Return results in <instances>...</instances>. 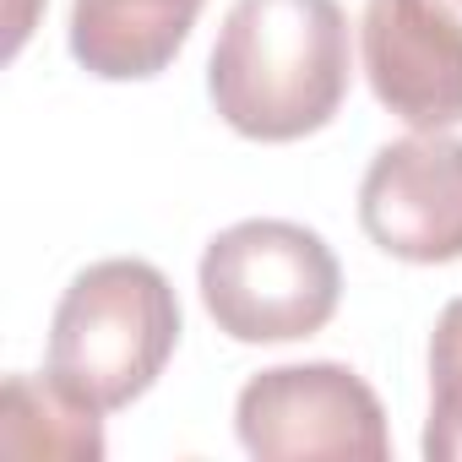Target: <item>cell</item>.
<instances>
[{
    "label": "cell",
    "mask_w": 462,
    "mask_h": 462,
    "mask_svg": "<svg viewBox=\"0 0 462 462\" xmlns=\"http://www.w3.org/2000/svg\"><path fill=\"white\" fill-rule=\"evenodd\" d=\"M196 289L223 337L300 343L337 316L343 267L316 228L289 217H245L207 240Z\"/></svg>",
    "instance_id": "obj_3"
},
{
    "label": "cell",
    "mask_w": 462,
    "mask_h": 462,
    "mask_svg": "<svg viewBox=\"0 0 462 462\" xmlns=\"http://www.w3.org/2000/svg\"><path fill=\"white\" fill-rule=\"evenodd\" d=\"M104 413L88 408L77 392H66L50 370L28 375L17 370L0 392V451L12 457H66V462H98L104 457Z\"/></svg>",
    "instance_id": "obj_8"
},
{
    "label": "cell",
    "mask_w": 462,
    "mask_h": 462,
    "mask_svg": "<svg viewBox=\"0 0 462 462\" xmlns=\"http://www.w3.org/2000/svg\"><path fill=\"white\" fill-rule=\"evenodd\" d=\"M180 348L174 283L142 256H104L82 267L50 321V375L88 408L115 413L136 402Z\"/></svg>",
    "instance_id": "obj_2"
},
{
    "label": "cell",
    "mask_w": 462,
    "mask_h": 462,
    "mask_svg": "<svg viewBox=\"0 0 462 462\" xmlns=\"http://www.w3.org/2000/svg\"><path fill=\"white\" fill-rule=\"evenodd\" d=\"M354 44L337 0H235L207 60V98L245 142H300L348 98Z\"/></svg>",
    "instance_id": "obj_1"
},
{
    "label": "cell",
    "mask_w": 462,
    "mask_h": 462,
    "mask_svg": "<svg viewBox=\"0 0 462 462\" xmlns=\"http://www.w3.org/2000/svg\"><path fill=\"white\" fill-rule=\"evenodd\" d=\"M359 60L370 93L402 125H462V17L446 0H365Z\"/></svg>",
    "instance_id": "obj_6"
},
{
    "label": "cell",
    "mask_w": 462,
    "mask_h": 462,
    "mask_svg": "<svg viewBox=\"0 0 462 462\" xmlns=\"http://www.w3.org/2000/svg\"><path fill=\"white\" fill-rule=\"evenodd\" d=\"M419 446L430 462H462V294L430 332V419Z\"/></svg>",
    "instance_id": "obj_9"
},
{
    "label": "cell",
    "mask_w": 462,
    "mask_h": 462,
    "mask_svg": "<svg viewBox=\"0 0 462 462\" xmlns=\"http://www.w3.org/2000/svg\"><path fill=\"white\" fill-rule=\"evenodd\" d=\"M235 435L262 462L300 457H392V430L375 386L337 359L273 365L235 397Z\"/></svg>",
    "instance_id": "obj_4"
},
{
    "label": "cell",
    "mask_w": 462,
    "mask_h": 462,
    "mask_svg": "<svg viewBox=\"0 0 462 462\" xmlns=\"http://www.w3.org/2000/svg\"><path fill=\"white\" fill-rule=\"evenodd\" d=\"M359 228L408 267L462 262V142L446 131L386 142L359 180Z\"/></svg>",
    "instance_id": "obj_5"
},
{
    "label": "cell",
    "mask_w": 462,
    "mask_h": 462,
    "mask_svg": "<svg viewBox=\"0 0 462 462\" xmlns=\"http://www.w3.org/2000/svg\"><path fill=\"white\" fill-rule=\"evenodd\" d=\"M207 0H71V60L98 82H147L174 66Z\"/></svg>",
    "instance_id": "obj_7"
}]
</instances>
